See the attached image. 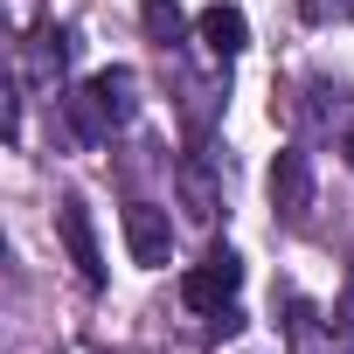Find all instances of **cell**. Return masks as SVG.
I'll return each instance as SVG.
<instances>
[{
  "mask_svg": "<svg viewBox=\"0 0 354 354\" xmlns=\"http://www.w3.org/2000/svg\"><path fill=\"white\" fill-rule=\"evenodd\" d=\"M132 91H139V77H132V70H97V77L70 97L77 132H84V139H104L111 125H125V118H132Z\"/></svg>",
  "mask_w": 354,
  "mask_h": 354,
  "instance_id": "obj_1",
  "label": "cell"
},
{
  "mask_svg": "<svg viewBox=\"0 0 354 354\" xmlns=\"http://www.w3.org/2000/svg\"><path fill=\"white\" fill-rule=\"evenodd\" d=\"M236 285H243V264H236V250H223V243H216V250L181 278V299H188L195 313H223V306L236 299Z\"/></svg>",
  "mask_w": 354,
  "mask_h": 354,
  "instance_id": "obj_2",
  "label": "cell"
},
{
  "mask_svg": "<svg viewBox=\"0 0 354 354\" xmlns=\"http://www.w3.org/2000/svg\"><path fill=\"white\" fill-rule=\"evenodd\" d=\"M125 250H132V264L160 271V264L174 257V223H167V209H153V202H125Z\"/></svg>",
  "mask_w": 354,
  "mask_h": 354,
  "instance_id": "obj_3",
  "label": "cell"
},
{
  "mask_svg": "<svg viewBox=\"0 0 354 354\" xmlns=\"http://www.w3.org/2000/svg\"><path fill=\"white\" fill-rule=\"evenodd\" d=\"M271 209L285 223H299L313 209V160L299 146H278V160H271Z\"/></svg>",
  "mask_w": 354,
  "mask_h": 354,
  "instance_id": "obj_4",
  "label": "cell"
},
{
  "mask_svg": "<svg viewBox=\"0 0 354 354\" xmlns=\"http://www.w3.org/2000/svg\"><path fill=\"white\" fill-rule=\"evenodd\" d=\"M56 230H63V250H70V264H77V278L84 285H104V250H97V230H91V209L70 195L63 209H56Z\"/></svg>",
  "mask_w": 354,
  "mask_h": 354,
  "instance_id": "obj_5",
  "label": "cell"
},
{
  "mask_svg": "<svg viewBox=\"0 0 354 354\" xmlns=\"http://www.w3.org/2000/svg\"><path fill=\"white\" fill-rule=\"evenodd\" d=\"M195 35L209 42V56H243V49H250V21H243L236 8H223V0H216V8H202Z\"/></svg>",
  "mask_w": 354,
  "mask_h": 354,
  "instance_id": "obj_6",
  "label": "cell"
},
{
  "mask_svg": "<svg viewBox=\"0 0 354 354\" xmlns=\"http://www.w3.org/2000/svg\"><path fill=\"white\" fill-rule=\"evenodd\" d=\"M139 21H146V35H153L160 49L188 35V15H181V8H174V0H146V8H139Z\"/></svg>",
  "mask_w": 354,
  "mask_h": 354,
  "instance_id": "obj_7",
  "label": "cell"
},
{
  "mask_svg": "<svg viewBox=\"0 0 354 354\" xmlns=\"http://www.w3.org/2000/svg\"><path fill=\"white\" fill-rule=\"evenodd\" d=\"M181 195H188V209H195L202 223L216 216V181L202 174V160H181Z\"/></svg>",
  "mask_w": 354,
  "mask_h": 354,
  "instance_id": "obj_8",
  "label": "cell"
},
{
  "mask_svg": "<svg viewBox=\"0 0 354 354\" xmlns=\"http://www.w3.org/2000/svg\"><path fill=\"white\" fill-rule=\"evenodd\" d=\"M347 167H354V132H347Z\"/></svg>",
  "mask_w": 354,
  "mask_h": 354,
  "instance_id": "obj_9",
  "label": "cell"
}]
</instances>
